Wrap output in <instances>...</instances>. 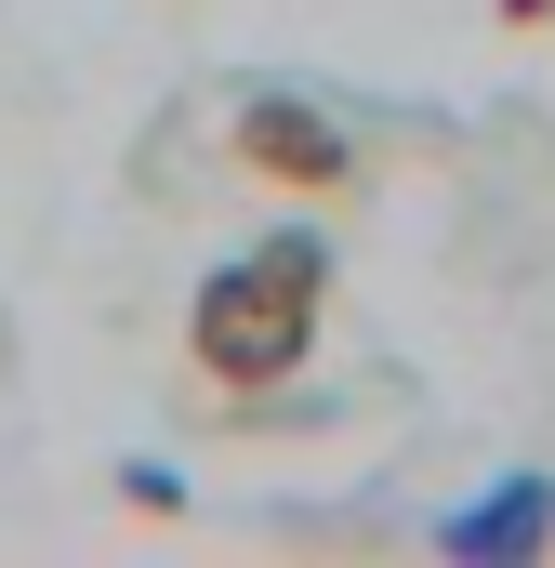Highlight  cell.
I'll use <instances>...</instances> for the list:
<instances>
[{
	"label": "cell",
	"mask_w": 555,
	"mask_h": 568,
	"mask_svg": "<svg viewBox=\"0 0 555 568\" xmlns=\"http://www.w3.org/2000/svg\"><path fill=\"white\" fill-rule=\"evenodd\" d=\"M239 172H265L291 199H357V133L317 106V93H239Z\"/></svg>",
	"instance_id": "7a4b0ae2"
},
{
	"label": "cell",
	"mask_w": 555,
	"mask_h": 568,
	"mask_svg": "<svg viewBox=\"0 0 555 568\" xmlns=\"http://www.w3.org/2000/svg\"><path fill=\"white\" fill-rule=\"evenodd\" d=\"M317 304H331V239H265L239 265H212L185 304V357L212 397H278L304 357H317Z\"/></svg>",
	"instance_id": "6da1fadb"
},
{
	"label": "cell",
	"mask_w": 555,
	"mask_h": 568,
	"mask_svg": "<svg viewBox=\"0 0 555 568\" xmlns=\"http://www.w3.org/2000/svg\"><path fill=\"white\" fill-rule=\"evenodd\" d=\"M490 13H503V27H555V0H490Z\"/></svg>",
	"instance_id": "5b68a950"
},
{
	"label": "cell",
	"mask_w": 555,
	"mask_h": 568,
	"mask_svg": "<svg viewBox=\"0 0 555 568\" xmlns=\"http://www.w3.org/2000/svg\"><path fill=\"white\" fill-rule=\"evenodd\" d=\"M120 503H133V516H185V476H159V463H133V476H120Z\"/></svg>",
	"instance_id": "277c9868"
},
{
	"label": "cell",
	"mask_w": 555,
	"mask_h": 568,
	"mask_svg": "<svg viewBox=\"0 0 555 568\" xmlns=\"http://www.w3.org/2000/svg\"><path fill=\"white\" fill-rule=\"evenodd\" d=\"M436 542H450V556H476V568H503V556H543V542H555V489H543V476H516V489H490L476 516H450Z\"/></svg>",
	"instance_id": "3957f363"
}]
</instances>
